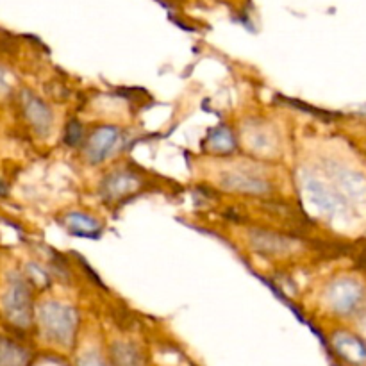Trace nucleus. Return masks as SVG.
<instances>
[{"label":"nucleus","instance_id":"f257e3e1","mask_svg":"<svg viewBox=\"0 0 366 366\" xmlns=\"http://www.w3.org/2000/svg\"><path fill=\"white\" fill-rule=\"evenodd\" d=\"M39 318H41L43 331L50 340H56L57 343H70V340L74 338L75 315L70 307L46 302L41 307Z\"/></svg>","mask_w":366,"mask_h":366},{"label":"nucleus","instance_id":"f03ea898","mask_svg":"<svg viewBox=\"0 0 366 366\" xmlns=\"http://www.w3.org/2000/svg\"><path fill=\"white\" fill-rule=\"evenodd\" d=\"M118 143V129L117 127H100L86 147V154L93 163H100L106 159Z\"/></svg>","mask_w":366,"mask_h":366},{"label":"nucleus","instance_id":"7ed1b4c3","mask_svg":"<svg viewBox=\"0 0 366 366\" xmlns=\"http://www.w3.org/2000/svg\"><path fill=\"white\" fill-rule=\"evenodd\" d=\"M27 117L39 134H49L50 127H52V113L41 100H38L36 97H29Z\"/></svg>","mask_w":366,"mask_h":366},{"label":"nucleus","instance_id":"20e7f679","mask_svg":"<svg viewBox=\"0 0 366 366\" xmlns=\"http://www.w3.org/2000/svg\"><path fill=\"white\" fill-rule=\"evenodd\" d=\"M66 225L74 234L86 236V238H97L100 232V224L95 218L82 213H71L66 217Z\"/></svg>","mask_w":366,"mask_h":366},{"label":"nucleus","instance_id":"39448f33","mask_svg":"<svg viewBox=\"0 0 366 366\" xmlns=\"http://www.w3.org/2000/svg\"><path fill=\"white\" fill-rule=\"evenodd\" d=\"M113 360L117 366H143V357L134 345L129 343H114Z\"/></svg>","mask_w":366,"mask_h":366},{"label":"nucleus","instance_id":"423d86ee","mask_svg":"<svg viewBox=\"0 0 366 366\" xmlns=\"http://www.w3.org/2000/svg\"><path fill=\"white\" fill-rule=\"evenodd\" d=\"M227 188L239 189V192H250V193H261L267 189V182L259 181V179L249 177V175L242 174H232L225 179V184Z\"/></svg>","mask_w":366,"mask_h":366},{"label":"nucleus","instance_id":"0eeeda50","mask_svg":"<svg viewBox=\"0 0 366 366\" xmlns=\"http://www.w3.org/2000/svg\"><path fill=\"white\" fill-rule=\"evenodd\" d=\"M338 350H342L343 356L350 361H363L366 360V349L361 343H357V340L345 338L343 342H338Z\"/></svg>","mask_w":366,"mask_h":366},{"label":"nucleus","instance_id":"6e6552de","mask_svg":"<svg viewBox=\"0 0 366 366\" xmlns=\"http://www.w3.org/2000/svg\"><path fill=\"white\" fill-rule=\"evenodd\" d=\"M234 142H232V136L227 129H217L211 134V147L214 150H220V152H225V150L232 149Z\"/></svg>","mask_w":366,"mask_h":366},{"label":"nucleus","instance_id":"1a4fd4ad","mask_svg":"<svg viewBox=\"0 0 366 366\" xmlns=\"http://www.w3.org/2000/svg\"><path fill=\"white\" fill-rule=\"evenodd\" d=\"M82 138V127L79 122H70L66 129V143L68 145H77Z\"/></svg>","mask_w":366,"mask_h":366},{"label":"nucleus","instance_id":"9d476101","mask_svg":"<svg viewBox=\"0 0 366 366\" xmlns=\"http://www.w3.org/2000/svg\"><path fill=\"white\" fill-rule=\"evenodd\" d=\"M79 366H109L99 354H86L79 361Z\"/></svg>","mask_w":366,"mask_h":366}]
</instances>
